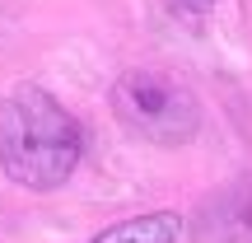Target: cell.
I'll return each instance as SVG.
<instances>
[{"instance_id": "1", "label": "cell", "mask_w": 252, "mask_h": 243, "mask_svg": "<svg viewBox=\"0 0 252 243\" xmlns=\"http://www.w3.org/2000/svg\"><path fill=\"white\" fill-rule=\"evenodd\" d=\"M84 131L42 84H14L0 99V169L28 192H52L75 173Z\"/></svg>"}, {"instance_id": "2", "label": "cell", "mask_w": 252, "mask_h": 243, "mask_svg": "<svg viewBox=\"0 0 252 243\" xmlns=\"http://www.w3.org/2000/svg\"><path fill=\"white\" fill-rule=\"evenodd\" d=\"M112 117L135 140L150 145H187L201 126V108L182 80L163 70H126L108 94Z\"/></svg>"}, {"instance_id": "3", "label": "cell", "mask_w": 252, "mask_h": 243, "mask_svg": "<svg viewBox=\"0 0 252 243\" xmlns=\"http://www.w3.org/2000/svg\"><path fill=\"white\" fill-rule=\"evenodd\" d=\"M191 243H252V173L215 187L196 206Z\"/></svg>"}, {"instance_id": "4", "label": "cell", "mask_w": 252, "mask_h": 243, "mask_svg": "<svg viewBox=\"0 0 252 243\" xmlns=\"http://www.w3.org/2000/svg\"><path fill=\"white\" fill-rule=\"evenodd\" d=\"M178 234H182V215L150 210V215H131L122 225L94 234V243H178Z\"/></svg>"}, {"instance_id": "5", "label": "cell", "mask_w": 252, "mask_h": 243, "mask_svg": "<svg viewBox=\"0 0 252 243\" xmlns=\"http://www.w3.org/2000/svg\"><path fill=\"white\" fill-rule=\"evenodd\" d=\"M163 5H168V14L178 19V24H206L215 0H163Z\"/></svg>"}]
</instances>
